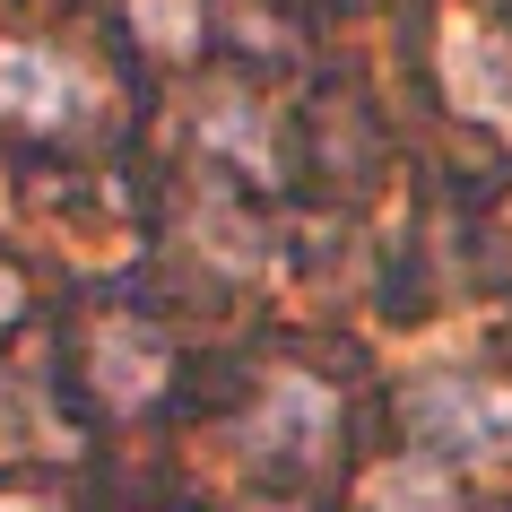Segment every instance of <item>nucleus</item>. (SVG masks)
<instances>
[{
    "label": "nucleus",
    "instance_id": "6e6552de",
    "mask_svg": "<svg viewBox=\"0 0 512 512\" xmlns=\"http://www.w3.org/2000/svg\"><path fill=\"white\" fill-rule=\"evenodd\" d=\"M131 27L157 53H191L200 44V0H131Z\"/></svg>",
    "mask_w": 512,
    "mask_h": 512
},
{
    "label": "nucleus",
    "instance_id": "20e7f679",
    "mask_svg": "<svg viewBox=\"0 0 512 512\" xmlns=\"http://www.w3.org/2000/svg\"><path fill=\"white\" fill-rule=\"evenodd\" d=\"M434 70H443V96H452L469 122H486V131L512 139V44H504V35H486V27H469V18H452V27H443Z\"/></svg>",
    "mask_w": 512,
    "mask_h": 512
},
{
    "label": "nucleus",
    "instance_id": "f03ea898",
    "mask_svg": "<svg viewBox=\"0 0 512 512\" xmlns=\"http://www.w3.org/2000/svg\"><path fill=\"white\" fill-rule=\"evenodd\" d=\"M235 443H243V460H261L278 478H313V469L339 452V391L313 382V374H296V365H278V374H261Z\"/></svg>",
    "mask_w": 512,
    "mask_h": 512
},
{
    "label": "nucleus",
    "instance_id": "f257e3e1",
    "mask_svg": "<svg viewBox=\"0 0 512 512\" xmlns=\"http://www.w3.org/2000/svg\"><path fill=\"white\" fill-rule=\"evenodd\" d=\"M408 443L452 469H478V460H512V382L495 374H426L400 391Z\"/></svg>",
    "mask_w": 512,
    "mask_h": 512
},
{
    "label": "nucleus",
    "instance_id": "9d476101",
    "mask_svg": "<svg viewBox=\"0 0 512 512\" xmlns=\"http://www.w3.org/2000/svg\"><path fill=\"white\" fill-rule=\"evenodd\" d=\"M18 322V270H9V261H0V330Z\"/></svg>",
    "mask_w": 512,
    "mask_h": 512
},
{
    "label": "nucleus",
    "instance_id": "423d86ee",
    "mask_svg": "<svg viewBox=\"0 0 512 512\" xmlns=\"http://www.w3.org/2000/svg\"><path fill=\"white\" fill-rule=\"evenodd\" d=\"M356 512H469V495H460V469L434 452H391L374 460L365 478H356Z\"/></svg>",
    "mask_w": 512,
    "mask_h": 512
},
{
    "label": "nucleus",
    "instance_id": "0eeeda50",
    "mask_svg": "<svg viewBox=\"0 0 512 512\" xmlns=\"http://www.w3.org/2000/svg\"><path fill=\"white\" fill-rule=\"evenodd\" d=\"M200 157H226V165H243V174H278L270 105H252V96H209V113H200Z\"/></svg>",
    "mask_w": 512,
    "mask_h": 512
},
{
    "label": "nucleus",
    "instance_id": "1a4fd4ad",
    "mask_svg": "<svg viewBox=\"0 0 512 512\" xmlns=\"http://www.w3.org/2000/svg\"><path fill=\"white\" fill-rule=\"evenodd\" d=\"M0 512H79V504H61L53 486H0Z\"/></svg>",
    "mask_w": 512,
    "mask_h": 512
},
{
    "label": "nucleus",
    "instance_id": "39448f33",
    "mask_svg": "<svg viewBox=\"0 0 512 512\" xmlns=\"http://www.w3.org/2000/svg\"><path fill=\"white\" fill-rule=\"evenodd\" d=\"M0 113L27 122V131H70L87 113V79L61 53H35V44H0Z\"/></svg>",
    "mask_w": 512,
    "mask_h": 512
},
{
    "label": "nucleus",
    "instance_id": "7ed1b4c3",
    "mask_svg": "<svg viewBox=\"0 0 512 512\" xmlns=\"http://www.w3.org/2000/svg\"><path fill=\"white\" fill-rule=\"evenodd\" d=\"M87 391L105 408H148L174 374V348H165L157 322H139V313H105V322L87 330Z\"/></svg>",
    "mask_w": 512,
    "mask_h": 512
}]
</instances>
